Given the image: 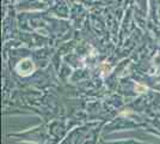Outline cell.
<instances>
[{"label":"cell","mask_w":160,"mask_h":144,"mask_svg":"<svg viewBox=\"0 0 160 144\" xmlns=\"http://www.w3.org/2000/svg\"><path fill=\"white\" fill-rule=\"evenodd\" d=\"M136 90L139 91V93H143V91H146L147 88L145 85H141V84H136Z\"/></svg>","instance_id":"obj_1"}]
</instances>
